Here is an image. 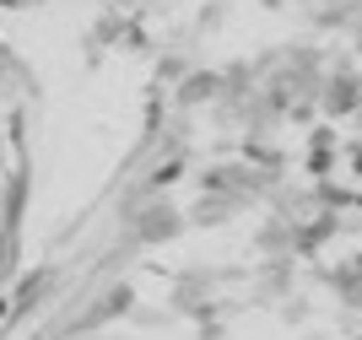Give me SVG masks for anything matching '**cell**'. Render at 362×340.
Wrapping results in <instances>:
<instances>
[{
	"mask_svg": "<svg viewBox=\"0 0 362 340\" xmlns=\"http://www.w3.org/2000/svg\"><path fill=\"white\" fill-rule=\"evenodd\" d=\"M325 281H330V292L341 297V308L362 313V254H351V259L330 265V270H325Z\"/></svg>",
	"mask_w": 362,
	"mask_h": 340,
	"instance_id": "4fadbf2b",
	"label": "cell"
},
{
	"mask_svg": "<svg viewBox=\"0 0 362 340\" xmlns=\"http://www.w3.org/2000/svg\"><path fill=\"white\" fill-rule=\"evenodd\" d=\"M243 211H255V200L238 189H200V200L184 216H189V227H227V222H238Z\"/></svg>",
	"mask_w": 362,
	"mask_h": 340,
	"instance_id": "5b68a950",
	"label": "cell"
},
{
	"mask_svg": "<svg viewBox=\"0 0 362 340\" xmlns=\"http://www.w3.org/2000/svg\"><path fill=\"white\" fill-rule=\"evenodd\" d=\"M303 16H308V28H319V33H351V22L362 16V0H314Z\"/></svg>",
	"mask_w": 362,
	"mask_h": 340,
	"instance_id": "7c38bea8",
	"label": "cell"
},
{
	"mask_svg": "<svg viewBox=\"0 0 362 340\" xmlns=\"http://www.w3.org/2000/svg\"><path fill=\"white\" fill-rule=\"evenodd\" d=\"M222 92H227L222 71H189L184 81H173V108H179V114H189V108H206V103H216Z\"/></svg>",
	"mask_w": 362,
	"mask_h": 340,
	"instance_id": "9c48e42d",
	"label": "cell"
},
{
	"mask_svg": "<svg viewBox=\"0 0 362 340\" xmlns=\"http://www.w3.org/2000/svg\"><path fill=\"white\" fill-rule=\"evenodd\" d=\"M60 286H65V265H33V270H22L16 286H11V303H6V329L28 324L33 313H44Z\"/></svg>",
	"mask_w": 362,
	"mask_h": 340,
	"instance_id": "3957f363",
	"label": "cell"
},
{
	"mask_svg": "<svg viewBox=\"0 0 362 340\" xmlns=\"http://www.w3.org/2000/svg\"><path fill=\"white\" fill-rule=\"evenodd\" d=\"M33 200V157H16V168L0 184V227H16L22 233V216H28Z\"/></svg>",
	"mask_w": 362,
	"mask_h": 340,
	"instance_id": "52a82bcc",
	"label": "cell"
},
{
	"mask_svg": "<svg viewBox=\"0 0 362 340\" xmlns=\"http://www.w3.org/2000/svg\"><path fill=\"white\" fill-rule=\"evenodd\" d=\"M351 124H357V135H362V108H357V114H351Z\"/></svg>",
	"mask_w": 362,
	"mask_h": 340,
	"instance_id": "e0dca14e",
	"label": "cell"
},
{
	"mask_svg": "<svg viewBox=\"0 0 362 340\" xmlns=\"http://www.w3.org/2000/svg\"><path fill=\"white\" fill-rule=\"evenodd\" d=\"M357 340H362V335H357Z\"/></svg>",
	"mask_w": 362,
	"mask_h": 340,
	"instance_id": "ffe728a7",
	"label": "cell"
},
{
	"mask_svg": "<svg viewBox=\"0 0 362 340\" xmlns=\"http://www.w3.org/2000/svg\"><path fill=\"white\" fill-rule=\"evenodd\" d=\"M255 254L259 259H281V254H292L298 259V222H287V216H265V222L255 227Z\"/></svg>",
	"mask_w": 362,
	"mask_h": 340,
	"instance_id": "30bf717a",
	"label": "cell"
},
{
	"mask_svg": "<svg viewBox=\"0 0 362 340\" xmlns=\"http://www.w3.org/2000/svg\"><path fill=\"white\" fill-rule=\"evenodd\" d=\"M303 319H308V303H303V297L292 292L287 303H281V324H303Z\"/></svg>",
	"mask_w": 362,
	"mask_h": 340,
	"instance_id": "9a60e30c",
	"label": "cell"
},
{
	"mask_svg": "<svg viewBox=\"0 0 362 340\" xmlns=\"http://www.w3.org/2000/svg\"><path fill=\"white\" fill-rule=\"evenodd\" d=\"M184 227H189V216H184L168 194H157V200H151V206H141L130 222H119V249H124V254L163 249V243H173Z\"/></svg>",
	"mask_w": 362,
	"mask_h": 340,
	"instance_id": "7a4b0ae2",
	"label": "cell"
},
{
	"mask_svg": "<svg viewBox=\"0 0 362 340\" xmlns=\"http://www.w3.org/2000/svg\"><path fill=\"white\" fill-rule=\"evenodd\" d=\"M341 163H346V173H351V178H362V135H351V141H346Z\"/></svg>",
	"mask_w": 362,
	"mask_h": 340,
	"instance_id": "5bb4252c",
	"label": "cell"
},
{
	"mask_svg": "<svg viewBox=\"0 0 362 340\" xmlns=\"http://www.w3.org/2000/svg\"><path fill=\"white\" fill-rule=\"evenodd\" d=\"M292 286H298V259H292V254L259 259L255 265V303H287Z\"/></svg>",
	"mask_w": 362,
	"mask_h": 340,
	"instance_id": "ba28073f",
	"label": "cell"
},
{
	"mask_svg": "<svg viewBox=\"0 0 362 340\" xmlns=\"http://www.w3.org/2000/svg\"><path fill=\"white\" fill-rule=\"evenodd\" d=\"M71 340H98V335H71Z\"/></svg>",
	"mask_w": 362,
	"mask_h": 340,
	"instance_id": "ac0fdd59",
	"label": "cell"
},
{
	"mask_svg": "<svg viewBox=\"0 0 362 340\" xmlns=\"http://www.w3.org/2000/svg\"><path fill=\"white\" fill-rule=\"evenodd\" d=\"M130 313H136V286H130V281H108L98 297L76 303V313L54 319V324H49V335H54V340H71V335H103L108 324H119V319H130Z\"/></svg>",
	"mask_w": 362,
	"mask_h": 340,
	"instance_id": "6da1fadb",
	"label": "cell"
},
{
	"mask_svg": "<svg viewBox=\"0 0 362 340\" xmlns=\"http://www.w3.org/2000/svg\"><path fill=\"white\" fill-rule=\"evenodd\" d=\"M136 6H146V0H119V11H136Z\"/></svg>",
	"mask_w": 362,
	"mask_h": 340,
	"instance_id": "2e32d148",
	"label": "cell"
},
{
	"mask_svg": "<svg viewBox=\"0 0 362 340\" xmlns=\"http://www.w3.org/2000/svg\"><path fill=\"white\" fill-rule=\"evenodd\" d=\"M362 108V65L351 54H330V76H325V92H319V114L341 124Z\"/></svg>",
	"mask_w": 362,
	"mask_h": 340,
	"instance_id": "277c9868",
	"label": "cell"
},
{
	"mask_svg": "<svg viewBox=\"0 0 362 340\" xmlns=\"http://www.w3.org/2000/svg\"><path fill=\"white\" fill-rule=\"evenodd\" d=\"M0 146H6V135H0Z\"/></svg>",
	"mask_w": 362,
	"mask_h": 340,
	"instance_id": "d6986e66",
	"label": "cell"
},
{
	"mask_svg": "<svg viewBox=\"0 0 362 340\" xmlns=\"http://www.w3.org/2000/svg\"><path fill=\"white\" fill-rule=\"evenodd\" d=\"M341 135H335V124L330 119H325V124H314V130H308V146H303V178H330L335 168H341Z\"/></svg>",
	"mask_w": 362,
	"mask_h": 340,
	"instance_id": "8992f818",
	"label": "cell"
},
{
	"mask_svg": "<svg viewBox=\"0 0 362 340\" xmlns=\"http://www.w3.org/2000/svg\"><path fill=\"white\" fill-rule=\"evenodd\" d=\"M38 76L22 65V54H16L11 44H0V98H38Z\"/></svg>",
	"mask_w": 362,
	"mask_h": 340,
	"instance_id": "8fae6325",
	"label": "cell"
}]
</instances>
